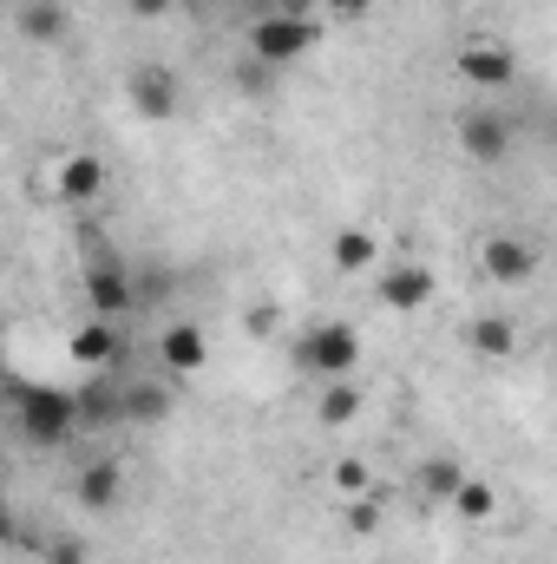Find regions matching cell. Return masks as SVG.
I'll use <instances>...</instances> for the list:
<instances>
[{
  "label": "cell",
  "instance_id": "44dd1931",
  "mask_svg": "<svg viewBox=\"0 0 557 564\" xmlns=\"http://www.w3.org/2000/svg\"><path fill=\"white\" fill-rule=\"evenodd\" d=\"M452 512H459V519H492V512H499V486L466 479V486H459V499H452Z\"/></svg>",
  "mask_w": 557,
  "mask_h": 564
},
{
  "label": "cell",
  "instance_id": "d4e9b609",
  "mask_svg": "<svg viewBox=\"0 0 557 564\" xmlns=\"http://www.w3.org/2000/svg\"><path fill=\"white\" fill-rule=\"evenodd\" d=\"M374 0H321V13H335V20H361Z\"/></svg>",
  "mask_w": 557,
  "mask_h": 564
},
{
  "label": "cell",
  "instance_id": "8992f818",
  "mask_svg": "<svg viewBox=\"0 0 557 564\" xmlns=\"http://www.w3.org/2000/svg\"><path fill=\"white\" fill-rule=\"evenodd\" d=\"M459 79L479 86V93H499V86L518 79V53L505 40H466L459 46Z\"/></svg>",
  "mask_w": 557,
  "mask_h": 564
},
{
  "label": "cell",
  "instance_id": "ffe728a7",
  "mask_svg": "<svg viewBox=\"0 0 557 564\" xmlns=\"http://www.w3.org/2000/svg\"><path fill=\"white\" fill-rule=\"evenodd\" d=\"M164 414H171V388H157V381L125 388V421H132V426H157Z\"/></svg>",
  "mask_w": 557,
  "mask_h": 564
},
{
  "label": "cell",
  "instance_id": "7402d4cb",
  "mask_svg": "<svg viewBox=\"0 0 557 564\" xmlns=\"http://www.w3.org/2000/svg\"><path fill=\"white\" fill-rule=\"evenodd\" d=\"M335 486H341L348 499H361V492H368V466H361V459H341V466H335Z\"/></svg>",
  "mask_w": 557,
  "mask_h": 564
},
{
  "label": "cell",
  "instance_id": "7c38bea8",
  "mask_svg": "<svg viewBox=\"0 0 557 564\" xmlns=\"http://www.w3.org/2000/svg\"><path fill=\"white\" fill-rule=\"evenodd\" d=\"M125 355V335H119V322H106V315H92L86 328H73V361L79 368H92V375H106L112 361Z\"/></svg>",
  "mask_w": 557,
  "mask_h": 564
},
{
  "label": "cell",
  "instance_id": "d6986e66",
  "mask_svg": "<svg viewBox=\"0 0 557 564\" xmlns=\"http://www.w3.org/2000/svg\"><path fill=\"white\" fill-rule=\"evenodd\" d=\"M20 33L26 40H66V7L59 0H20Z\"/></svg>",
  "mask_w": 557,
  "mask_h": 564
},
{
  "label": "cell",
  "instance_id": "cb8c5ba5",
  "mask_svg": "<svg viewBox=\"0 0 557 564\" xmlns=\"http://www.w3.org/2000/svg\"><path fill=\"white\" fill-rule=\"evenodd\" d=\"M46 564H86V539H53L46 545Z\"/></svg>",
  "mask_w": 557,
  "mask_h": 564
},
{
  "label": "cell",
  "instance_id": "8fae6325",
  "mask_svg": "<svg viewBox=\"0 0 557 564\" xmlns=\"http://www.w3.org/2000/svg\"><path fill=\"white\" fill-rule=\"evenodd\" d=\"M459 151H466L472 164H499V158L512 151V119H499V112H466V119H459Z\"/></svg>",
  "mask_w": 557,
  "mask_h": 564
},
{
  "label": "cell",
  "instance_id": "603a6c76",
  "mask_svg": "<svg viewBox=\"0 0 557 564\" xmlns=\"http://www.w3.org/2000/svg\"><path fill=\"white\" fill-rule=\"evenodd\" d=\"M348 525H354V532H374V525H381V506H374L368 492H361V499H348Z\"/></svg>",
  "mask_w": 557,
  "mask_h": 564
},
{
  "label": "cell",
  "instance_id": "4316f807",
  "mask_svg": "<svg viewBox=\"0 0 557 564\" xmlns=\"http://www.w3.org/2000/svg\"><path fill=\"white\" fill-rule=\"evenodd\" d=\"M190 7H223V0H190Z\"/></svg>",
  "mask_w": 557,
  "mask_h": 564
},
{
  "label": "cell",
  "instance_id": "52a82bcc",
  "mask_svg": "<svg viewBox=\"0 0 557 564\" xmlns=\"http://www.w3.org/2000/svg\"><path fill=\"white\" fill-rule=\"evenodd\" d=\"M157 361H164V375H204L210 368V335L197 328V322H171L164 335H157Z\"/></svg>",
  "mask_w": 557,
  "mask_h": 564
},
{
  "label": "cell",
  "instance_id": "e0dca14e",
  "mask_svg": "<svg viewBox=\"0 0 557 564\" xmlns=\"http://www.w3.org/2000/svg\"><path fill=\"white\" fill-rule=\"evenodd\" d=\"M361 414H368V388H354V381H328L321 401H315V421L321 426H354Z\"/></svg>",
  "mask_w": 557,
  "mask_h": 564
},
{
  "label": "cell",
  "instance_id": "5b68a950",
  "mask_svg": "<svg viewBox=\"0 0 557 564\" xmlns=\"http://www.w3.org/2000/svg\"><path fill=\"white\" fill-rule=\"evenodd\" d=\"M479 270H485V282L525 289V282L538 276V250H532L525 237H512V230H492V237L479 243Z\"/></svg>",
  "mask_w": 557,
  "mask_h": 564
},
{
  "label": "cell",
  "instance_id": "277c9868",
  "mask_svg": "<svg viewBox=\"0 0 557 564\" xmlns=\"http://www.w3.org/2000/svg\"><path fill=\"white\" fill-rule=\"evenodd\" d=\"M125 99H132V112H139L144 126H171L177 106H184L171 66H132V73H125Z\"/></svg>",
  "mask_w": 557,
  "mask_h": 564
},
{
  "label": "cell",
  "instance_id": "ba28073f",
  "mask_svg": "<svg viewBox=\"0 0 557 564\" xmlns=\"http://www.w3.org/2000/svg\"><path fill=\"white\" fill-rule=\"evenodd\" d=\"M106 158H92V151H73V158H59L53 164V191L66 197V204H99L106 197Z\"/></svg>",
  "mask_w": 557,
  "mask_h": 564
},
{
  "label": "cell",
  "instance_id": "6da1fadb",
  "mask_svg": "<svg viewBox=\"0 0 557 564\" xmlns=\"http://www.w3.org/2000/svg\"><path fill=\"white\" fill-rule=\"evenodd\" d=\"M13 426H20L26 446H66L86 426L79 421V388H33V381H20L13 388Z\"/></svg>",
  "mask_w": 557,
  "mask_h": 564
},
{
  "label": "cell",
  "instance_id": "3957f363",
  "mask_svg": "<svg viewBox=\"0 0 557 564\" xmlns=\"http://www.w3.org/2000/svg\"><path fill=\"white\" fill-rule=\"evenodd\" d=\"M295 361L315 375V381H348L361 368V328L354 322H315L295 348Z\"/></svg>",
  "mask_w": 557,
  "mask_h": 564
},
{
  "label": "cell",
  "instance_id": "9a60e30c",
  "mask_svg": "<svg viewBox=\"0 0 557 564\" xmlns=\"http://www.w3.org/2000/svg\"><path fill=\"white\" fill-rule=\"evenodd\" d=\"M79 421L99 426V433H106V426H119V421H125V388H119L112 375H92V381L79 388Z\"/></svg>",
  "mask_w": 557,
  "mask_h": 564
},
{
  "label": "cell",
  "instance_id": "30bf717a",
  "mask_svg": "<svg viewBox=\"0 0 557 564\" xmlns=\"http://www.w3.org/2000/svg\"><path fill=\"white\" fill-rule=\"evenodd\" d=\"M119 492H125V466H119L112 453L86 459V466H79V479H73V499H79L86 512H112V506H119Z\"/></svg>",
  "mask_w": 557,
  "mask_h": 564
},
{
  "label": "cell",
  "instance_id": "484cf974",
  "mask_svg": "<svg viewBox=\"0 0 557 564\" xmlns=\"http://www.w3.org/2000/svg\"><path fill=\"white\" fill-rule=\"evenodd\" d=\"M125 7H132V13H139V20H164V13H171V7H177V0H125Z\"/></svg>",
  "mask_w": 557,
  "mask_h": 564
},
{
  "label": "cell",
  "instance_id": "5bb4252c",
  "mask_svg": "<svg viewBox=\"0 0 557 564\" xmlns=\"http://www.w3.org/2000/svg\"><path fill=\"white\" fill-rule=\"evenodd\" d=\"M459 486H466V466L459 459H446V453H433V459H419L414 466V492L426 506H452L459 499Z\"/></svg>",
  "mask_w": 557,
  "mask_h": 564
},
{
  "label": "cell",
  "instance_id": "9c48e42d",
  "mask_svg": "<svg viewBox=\"0 0 557 564\" xmlns=\"http://www.w3.org/2000/svg\"><path fill=\"white\" fill-rule=\"evenodd\" d=\"M86 302H92V315L125 322V315H132V302H139V289H132V276L106 257V263H92V270H86Z\"/></svg>",
  "mask_w": 557,
  "mask_h": 564
},
{
  "label": "cell",
  "instance_id": "2e32d148",
  "mask_svg": "<svg viewBox=\"0 0 557 564\" xmlns=\"http://www.w3.org/2000/svg\"><path fill=\"white\" fill-rule=\"evenodd\" d=\"M328 257H335V270H341V276H361V270H374L381 243H374V230L341 224V230H335V243H328Z\"/></svg>",
  "mask_w": 557,
  "mask_h": 564
},
{
  "label": "cell",
  "instance_id": "ac0fdd59",
  "mask_svg": "<svg viewBox=\"0 0 557 564\" xmlns=\"http://www.w3.org/2000/svg\"><path fill=\"white\" fill-rule=\"evenodd\" d=\"M466 348H472V355H485V361H505V355L518 348V328H512L505 315H479V322L466 328Z\"/></svg>",
  "mask_w": 557,
  "mask_h": 564
},
{
  "label": "cell",
  "instance_id": "4fadbf2b",
  "mask_svg": "<svg viewBox=\"0 0 557 564\" xmlns=\"http://www.w3.org/2000/svg\"><path fill=\"white\" fill-rule=\"evenodd\" d=\"M374 289H381V302H387V308L414 315V308L433 302V270H426V263H394V270H381Z\"/></svg>",
  "mask_w": 557,
  "mask_h": 564
},
{
  "label": "cell",
  "instance_id": "7a4b0ae2",
  "mask_svg": "<svg viewBox=\"0 0 557 564\" xmlns=\"http://www.w3.org/2000/svg\"><path fill=\"white\" fill-rule=\"evenodd\" d=\"M315 46H321V20H308V13H256L250 20V59H263V66H295Z\"/></svg>",
  "mask_w": 557,
  "mask_h": 564
}]
</instances>
